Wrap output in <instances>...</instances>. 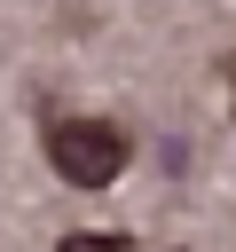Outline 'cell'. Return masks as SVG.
<instances>
[{
  "instance_id": "cell-1",
  "label": "cell",
  "mask_w": 236,
  "mask_h": 252,
  "mask_svg": "<svg viewBox=\"0 0 236 252\" xmlns=\"http://www.w3.org/2000/svg\"><path fill=\"white\" fill-rule=\"evenodd\" d=\"M47 158H55V173H63L71 189H110V181L126 173V134L102 126V118H63V126L47 134Z\"/></svg>"
},
{
  "instance_id": "cell-2",
  "label": "cell",
  "mask_w": 236,
  "mask_h": 252,
  "mask_svg": "<svg viewBox=\"0 0 236 252\" xmlns=\"http://www.w3.org/2000/svg\"><path fill=\"white\" fill-rule=\"evenodd\" d=\"M55 252H134L126 236H102V228H87V236H63Z\"/></svg>"
}]
</instances>
